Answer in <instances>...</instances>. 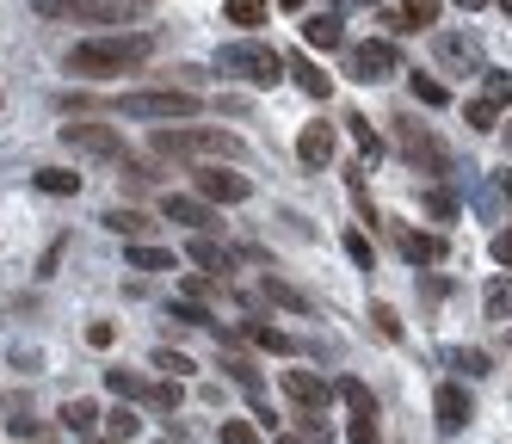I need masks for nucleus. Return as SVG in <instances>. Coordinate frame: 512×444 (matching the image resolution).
Segmentation results:
<instances>
[{"label":"nucleus","instance_id":"22","mask_svg":"<svg viewBox=\"0 0 512 444\" xmlns=\"http://www.w3.org/2000/svg\"><path fill=\"white\" fill-rule=\"evenodd\" d=\"M482 99L500 105V111L512 105V74H506V68H488V74H482Z\"/></svg>","mask_w":512,"mask_h":444},{"label":"nucleus","instance_id":"16","mask_svg":"<svg viewBox=\"0 0 512 444\" xmlns=\"http://www.w3.org/2000/svg\"><path fill=\"white\" fill-rule=\"evenodd\" d=\"M401 148H408V161H426L432 173L445 167V148H438V142H432V136H426L420 124H401Z\"/></svg>","mask_w":512,"mask_h":444},{"label":"nucleus","instance_id":"10","mask_svg":"<svg viewBox=\"0 0 512 444\" xmlns=\"http://www.w3.org/2000/svg\"><path fill=\"white\" fill-rule=\"evenodd\" d=\"M161 216H167V222H186V229H216L210 198H179V192H167V198H161Z\"/></svg>","mask_w":512,"mask_h":444},{"label":"nucleus","instance_id":"6","mask_svg":"<svg viewBox=\"0 0 512 444\" xmlns=\"http://www.w3.org/2000/svg\"><path fill=\"white\" fill-rule=\"evenodd\" d=\"M62 148H75V155H105V161H118V155H124V136H118L112 124H87V118H75V124H62Z\"/></svg>","mask_w":512,"mask_h":444},{"label":"nucleus","instance_id":"38","mask_svg":"<svg viewBox=\"0 0 512 444\" xmlns=\"http://www.w3.org/2000/svg\"><path fill=\"white\" fill-rule=\"evenodd\" d=\"M266 296H272V303H284V309H309V303H303V296H297V290H290V284H278V278H266Z\"/></svg>","mask_w":512,"mask_h":444},{"label":"nucleus","instance_id":"3","mask_svg":"<svg viewBox=\"0 0 512 444\" xmlns=\"http://www.w3.org/2000/svg\"><path fill=\"white\" fill-rule=\"evenodd\" d=\"M155 155H179V161H241L247 148L229 130H155Z\"/></svg>","mask_w":512,"mask_h":444},{"label":"nucleus","instance_id":"27","mask_svg":"<svg viewBox=\"0 0 512 444\" xmlns=\"http://www.w3.org/2000/svg\"><path fill=\"white\" fill-rule=\"evenodd\" d=\"M401 19H408L414 31L420 25H438V0H401Z\"/></svg>","mask_w":512,"mask_h":444},{"label":"nucleus","instance_id":"7","mask_svg":"<svg viewBox=\"0 0 512 444\" xmlns=\"http://www.w3.org/2000/svg\"><path fill=\"white\" fill-rule=\"evenodd\" d=\"M198 198H210V204H247L253 198V179L247 173H223V161H216L210 173H198Z\"/></svg>","mask_w":512,"mask_h":444},{"label":"nucleus","instance_id":"46","mask_svg":"<svg viewBox=\"0 0 512 444\" xmlns=\"http://www.w3.org/2000/svg\"><path fill=\"white\" fill-rule=\"evenodd\" d=\"M457 7H463V13H482V7H488V0H457Z\"/></svg>","mask_w":512,"mask_h":444},{"label":"nucleus","instance_id":"35","mask_svg":"<svg viewBox=\"0 0 512 444\" xmlns=\"http://www.w3.org/2000/svg\"><path fill=\"white\" fill-rule=\"evenodd\" d=\"M408 87H414V99H420V105H445V87H438V81H426V74H414Z\"/></svg>","mask_w":512,"mask_h":444},{"label":"nucleus","instance_id":"42","mask_svg":"<svg viewBox=\"0 0 512 444\" xmlns=\"http://www.w3.org/2000/svg\"><path fill=\"white\" fill-rule=\"evenodd\" d=\"M155 370H167V377H186V370H192V358H179V352H161V358H155Z\"/></svg>","mask_w":512,"mask_h":444},{"label":"nucleus","instance_id":"25","mask_svg":"<svg viewBox=\"0 0 512 444\" xmlns=\"http://www.w3.org/2000/svg\"><path fill=\"white\" fill-rule=\"evenodd\" d=\"M93 420H99L93 401H68V407H62V426H68V432H93Z\"/></svg>","mask_w":512,"mask_h":444},{"label":"nucleus","instance_id":"18","mask_svg":"<svg viewBox=\"0 0 512 444\" xmlns=\"http://www.w3.org/2000/svg\"><path fill=\"white\" fill-rule=\"evenodd\" d=\"M124 259H130L136 272H173V266H179L167 247H149V241H130V253H124Z\"/></svg>","mask_w":512,"mask_h":444},{"label":"nucleus","instance_id":"11","mask_svg":"<svg viewBox=\"0 0 512 444\" xmlns=\"http://www.w3.org/2000/svg\"><path fill=\"white\" fill-rule=\"evenodd\" d=\"M438 62H445V68H482V44H475V37H463V31H445V37H438Z\"/></svg>","mask_w":512,"mask_h":444},{"label":"nucleus","instance_id":"31","mask_svg":"<svg viewBox=\"0 0 512 444\" xmlns=\"http://www.w3.org/2000/svg\"><path fill=\"white\" fill-rule=\"evenodd\" d=\"M192 259H198V266H210V272H229V253L216 247V241H192Z\"/></svg>","mask_w":512,"mask_h":444},{"label":"nucleus","instance_id":"29","mask_svg":"<svg viewBox=\"0 0 512 444\" xmlns=\"http://www.w3.org/2000/svg\"><path fill=\"white\" fill-rule=\"evenodd\" d=\"M463 118H469V130H494V124H500V105H488V99H469V111H463Z\"/></svg>","mask_w":512,"mask_h":444},{"label":"nucleus","instance_id":"19","mask_svg":"<svg viewBox=\"0 0 512 444\" xmlns=\"http://www.w3.org/2000/svg\"><path fill=\"white\" fill-rule=\"evenodd\" d=\"M290 74H297V87H303L309 99H327V93H334V81H327V74H321L309 56H290Z\"/></svg>","mask_w":512,"mask_h":444},{"label":"nucleus","instance_id":"24","mask_svg":"<svg viewBox=\"0 0 512 444\" xmlns=\"http://www.w3.org/2000/svg\"><path fill=\"white\" fill-rule=\"evenodd\" d=\"M105 389H112L118 401H142V389H149V383H142L136 370H105Z\"/></svg>","mask_w":512,"mask_h":444},{"label":"nucleus","instance_id":"23","mask_svg":"<svg viewBox=\"0 0 512 444\" xmlns=\"http://www.w3.org/2000/svg\"><path fill=\"white\" fill-rule=\"evenodd\" d=\"M482 309H488L494 321H512V278H494V284H488V296H482Z\"/></svg>","mask_w":512,"mask_h":444},{"label":"nucleus","instance_id":"50","mask_svg":"<svg viewBox=\"0 0 512 444\" xmlns=\"http://www.w3.org/2000/svg\"><path fill=\"white\" fill-rule=\"evenodd\" d=\"M93 444H124V438H93Z\"/></svg>","mask_w":512,"mask_h":444},{"label":"nucleus","instance_id":"2","mask_svg":"<svg viewBox=\"0 0 512 444\" xmlns=\"http://www.w3.org/2000/svg\"><path fill=\"white\" fill-rule=\"evenodd\" d=\"M216 74H235V81H247V87H278L284 74H290V62H284L272 44H253V37H241V44H223V50H216Z\"/></svg>","mask_w":512,"mask_h":444},{"label":"nucleus","instance_id":"21","mask_svg":"<svg viewBox=\"0 0 512 444\" xmlns=\"http://www.w3.org/2000/svg\"><path fill=\"white\" fill-rule=\"evenodd\" d=\"M266 13H272V0H229L223 7L229 25H266Z\"/></svg>","mask_w":512,"mask_h":444},{"label":"nucleus","instance_id":"43","mask_svg":"<svg viewBox=\"0 0 512 444\" xmlns=\"http://www.w3.org/2000/svg\"><path fill=\"white\" fill-rule=\"evenodd\" d=\"M247 333H253V340H260V346H272V352H284V333H278V327H260V321H253Z\"/></svg>","mask_w":512,"mask_h":444},{"label":"nucleus","instance_id":"39","mask_svg":"<svg viewBox=\"0 0 512 444\" xmlns=\"http://www.w3.org/2000/svg\"><path fill=\"white\" fill-rule=\"evenodd\" d=\"M426 210H432L438 222H451V216H457V198H451V192H426Z\"/></svg>","mask_w":512,"mask_h":444},{"label":"nucleus","instance_id":"30","mask_svg":"<svg viewBox=\"0 0 512 444\" xmlns=\"http://www.w3.org/2000/svg\"><path fill=\"white\" fill-rule=\"evenodd\" d=\"M105 426H112V438H124V444H130V438L142 432V420L130 414V407H112V414H105Z\"/></svg>","mask_w":512,"mask_h":444},{"label":"nucleus","instance_id":"15","mask_svg":"<svg viewBox=\"0 0 512 444\" xmlns=\"http://www.w3.org/2000/svg\"><path fill=\"white\" fill-rule=\"evenodd\" d=\"M297 155H303V167H327V161H334V130H327V124H303Z\"/></svg>","mask_w":512,"mask_h":444},{"label":"nucleus","instance_id":"33","mask_svg":"<svg viewBox=\"0 0 512 444\" xmlns=\"http://www.w3.org/2000/svg\"><path fill=\"white\" fill-rule=\"evenodd\" d=\"M346 438H352V444H383V438H377V414H352Z\"/></svg>","mask_w":512,"mask_h":444},{"label":"nucleus","instance_id":"34","mask_svg":"<svg viewBox=\"0 0 512 444\" xmlns=\"http://www.w3.org/2000/svg\"><path fill=\"white\" fill-rule=\"evenodd\" d=\"M142 401H149V407H161V414H167V407H179V389H173V383H149V389H142Z\"/></svg>","mask_w":512,"mask_h":444},{"label":"nucleus","instance_id":"26","mask_svg":"<svg viewBox=\"0 0 512 444\" xmlns=\"http://www.w3.org/2000/svg\"><path fill=\"white\" fill-rule=\"evenodd\" d=\"M346 130H352V142H358V148H364V155H371V161L383 155V142H377V130H371V124H364V118H358V111H352V118H346Z\"/></svg>","mask_w":512,"mask_h":444},{"label":"nucleus","instance_id":"28","mask_svg":"<svg viewBox=\"0 0 512 444\" xmlns=\"http://www.w3.org/2000/svg\"><path fill=\"white\" fill-rule=\"evenodd\" d=\"M340 395H346V407H352V414H377V401H371V389H364L358 377H346V383H340Z\"/></svg>","mask_w":512,"mask_h":444},{"label":"nucleus","instance_id":"44","mask_svg":"<svg viewBox=\"0 0 512 444\" xmlns=\"http://www.w3.org/2000/svg\"><path fill=\"white\" fill-rule=\"evenodd\" d=\"M494 259H500V266L512 272V229H500V235H494Z\"/></svg>","mask_w":512,"mask_h":444},{"label":"nucleus","instance_id":"47","mask_svg":"<svg viewBox=\"0 0 512 444\" xmlns=\"http://www.w3.org/2000/svg\"><path fill=\"white\" fill-rule=\"evenodd\" d=\"M272 444H303V438H290V432H278V438H272Z\"/></svg>","mask_w":512,"mask_h":444},{"label":"nucleus","instance_id":"48","mask_svg":"<svg viewBox=\"0 0 512 444\" xmlns=\"http://www.w3.org/2000/svg\"><path fill=\"white\" fill-rule=\"evenodd\" d=\"M278 7H290V13H297V7H303V0H278Z\"/></svg>","mask_w":512,"mask_h":444},{"label":"nucleus","instance_id":"41","mask_svg":"<svg viewBox=\"0 0 512 444\" xmlns=\"http://www.w3.org/2000/svg\"><path fill=\"white\" fill-rule=\"evenodd\" d=\"M112 340H118V327H112V321H93V327H87V346H99V352H105Z\"/></svg>","mask_w":512,"mask_h":444},{"label":"nucleus","instance_id":"1","mask_svg":"<svg viewBox=\"0 0 512 444\" xmlns=\"http://www.w3.org/2000/svg\"><path fill=\"white\" fill-rule=\"evenodd\" d=\"M149 50H155V37H142V31H130V37H87V44L68 50V74L112 81V74H130L136 62H149Z\"/></svg>","mask_w":512,"mask_h":444},{"label":"nucleus","instance_id":"12","mask_svg":"<svg viewBox=\"0 0 512 444\" xmlns=\"http://www.w3.org/2000/svg\"><path fill=\"white\" fill-rule=\"evenodd\" d=\"M44 19H118V7H105V0H38Z\"/></svg>","mask_w":512,"mask_h":444},{"label":"nucleus","instance_id":"9","mask_svg":"<svg viewBox=\"0 0 512 444\" xmlns=\"http://www.w3.org/2000/svg\"><path fill=\"white\" fill-rule=\"evenodd\" d=\"M284 395L303 407V414H327V401H334V389H327L315 370H284Z\"/></svg>","mask_w":512,"mask_h":444},{"label":"nucleus","instance_id":"14","mask_svg":"<svg viewBox=\"0 0 512 444\" xmlns=\"http://www.w3.org/2000/svg\"><path fill=\"white\" fill-rule=\"evenodd\" d=\"M401 259H414V266H438L445 259V235H420V229H401Z\"/></svg>","mask_w":512,"mask_h":444},{"label":"nucleus","instance_id":"20","mask_svg":"<svg viewBox=\"0 0 512 444\" xmlns=\"http://www.w3.org/2000/svg\"><path fill=\"white\" fill-rule=\"evenodd\" d=\"M38 192H50V198H75V192H81V173H68V167H44V173H38Z\"/></svg>","mask_w":512,"mask_h":444},{"label":"nucleus","instance_id":"5","mask_svg":"<svg viewBox=\"0 0 512 444\" xmlns=\"http://www.w3.org/2000/svg\"><path fill=\"white\" fill-rule=\"evenodd\" d=\"M346 74H352V81H364V87H377V81H389V74H401V50L389 44V37L352 44L346 50Z\"/></svg>","mask_w":512,"mask_h":444},{"label":"nucleus","instance_id":"32","mask_svg":"<svg viewBox=\"0 0 512 444\" xmlns=\"http://www.w3.org/2000/svg\"><path fill=\"white\" fill-rule=\"evenodd\" d=\"M266 426H253V420H223V444H260Z\"/></svg>","mask_w":512,"mask_h":444},{"label":"nucleus","instance_id":"40","mask_svg":"<svg viewBox=\"0 0 512 444\" xmlns=\"http://www.w3.org/2000/svg\"><path fill=\"white\" fill-rule=\"evenodd\" d=\"M173 321H186V327H210V315L192 303V296H186V303H173Z\"/></svg>","mask_w":512,"mask_h":444},{"label":"nucleus","instance_id":"51","mask_svg":"<svg viewBox=\"0 0 512 444\" xmlns=\"http://www.w3.org/2000/svg\"><path fill=\"white\" fill-rule=\"evenodd\" d=\"M506 148H512V118H506Z\"/></svg>","mask_w":512,"mask_h":444},{"label":"nucleus","instance_id":"49","mask_svg":"<svg viewBox=\"0 0 512 444\" xmlns=\"http://www.w3.org/2000/svg\"><path fill=\"white\" fill-rule=\"evenodd\" d=\"M500 13H506V19H512V0H500Z\"/></svg>","mask_w":512,"mask_h":444},{"label":"nucleus","instance_id":"37","mask_svg":"<svg viewBox=\"0 0 512 444\" xmlns=\"http://www.w3.org/2000/svg\"><path fill=\"white\" fill-rule=\"evenodd\" d=\"M346 253H352V266H364V272H371V241H364L358 229H346Z\"/></svg>","mask_w":512,"mask_h":444},{"label":"nucleus","instance_id":"8","mask_svg":"<svg viewBox=\"0 0 512 444\" xmlns=\"http://www.w3.org/2000/svg\"><path fill=\"white\" fill-rule=\"evenodd\" d=\"M432 420H438V432H445V438H457L469 426V389L463 383H445V389L432 395Z\"/></svg>","mask_w":512,"mask_h":444},{"label":"nucleus","instance_id":"13","mask_svg":"<svg viewBox=\"0 0 512 444\" xmlns=\"http://www.w3.org/2000/svg\"><path fill=\"white\" fill-rule=\"evenodd\" d=\"M303 44H309V50H340V44H346V25H340L334 13H309V19H303Z\"/></svg>","mask_w":512,"mask_h":444},{"label":"nucleus","instance_id":"36","mask_svg":"<svg viewBox=\"0 0 512 444\" xmlns=\"http://www.w3.org/2000/svg\"><path fill=\"white\" fill-rule=\"evenodd\" d=\"M371 321H377L383 340H401V321H395V309H389V303H377V309H371Z\"/></svg>","mask_w":512,"mask_h":444},{"label":"nucleus","instance_id":"4","mask_svg":"<svg viewBox=\"0 0 512 444\" xmlns=\"http://www.w3.org/2000/svg\"><path fill=\"white\" fill-rule=\"evenodd\" d=\"M204 99L186 93V87H167V93H124L118 99V118H161V124H179V118H198Z\"/></svg>","mask_w":512,"mask_h":444},{"label":"nucleus","instance_id":"45","mask_svg":"<svg viewBox=\"0 0 512 444\" xmlns=\"http://www.w3.org/2000/svg\"><path fill=\"white\" fill-rule=\"evenodd\" d=\"M457 364L469 370V377H482V370H488V358H482V352H457Z\"/></svg>","mask_w":512,"mask_h":444},{"label":"nucleus","instance_id":"17","mask_svg":"<svg viewBox=\"0 0 512 444\" xmlns=\"http://www.w3.org/2000/svg\"><path fill=\"white\" fill-rule=\"evenodd\" d=\"M105 229H112V235H130V241H142V235L155 229V222L142 216V210H130V204H118V210H105Z\"/></svg>","mask_w":512,"mask_h":444}]
</instances>
